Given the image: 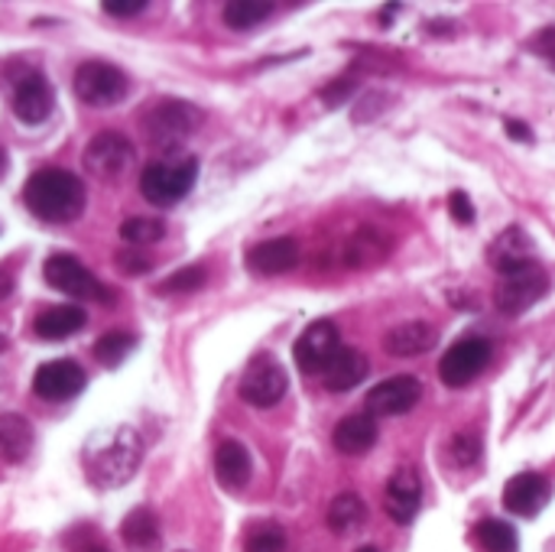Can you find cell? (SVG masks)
I'll return each mask as SVG.
<instances>
[{"mask_svg": "<svg viewBox=\"0 0 555 552\" xmlns=\"http://www.w3.org/2000/svg\"><path fill=\"white\" fill-rule=\"evenodd\" d=\"M85 198H88L85 182L68 169H39L23 185L26 208L49 224L75 221L85 211Z\"/></svg>", "mask_w": 555, "mask_h": 552, "instance_id": "cell-1", "label": "cell"}, {"mask_svg": "<svg viewBox=\"0 0 555 552\" xmlns=\"http://www.w3.org/2000/svg\"><path fill=\"white\" fill-rule=\"evenodd\" d=\"M143 462V442L133 429H117L85 452V475L94 488L127 485Z\"/></svg>", "mask_w": 555, "mask_h": 552, "instance_id": "cell-2", "label": "cell"}, {"mask_svg": "<svg viewBox=\"0 0 555 552\" xmlns=\"http://www.w3.org/2000/svg\"><path fill=\"white\" fill-rule=\"evenodd\" d=\"M198 124H202V111L195 104L169 98L146 111L143 133H146V143L156 153H163V159H172V153H179V146L198 130Z\"/></svg>", "mask_w": 555, "mask_h": 552, "instance_id": "cell-3", "label": "cell"}, {"mask_svg": "<svg viewBox=\"0 0 555 552\" xmlns=\"http://www.w3.org/2000/svg\"><path fill=\"white\" fill-rule=\"evenodd\" d=\"M198 179V159L195 156H176V159H156L140 172V192L156 208H172L182 202Z\"/></svg>", "mask_w": 555, "mask_h": 552, "instance_id": "cell-4", "label": "cell"}, {"mask_svg": "<svg viewBox=\"0 0 555 552\" xmlns=\"http://www.w3.org/2000/svg\"><path fill=\"white\" fill-rule=\"evenodd\" d=\"M81 163H85V172H91L94 179L117 182V179H124V176L133 169L137 150H133V143H130L124 133H117V130H101V133H94V137L88 140Z\"/></svg>", "mask_w": 555, "mask_h": 552, "instance_id": "cell-5", "label": "cell"}, {"mask_svg": "<svg viewBox=\"0 0 555 552\" xmlns=\"http://www.w3.org/2000/svg\"><path fill=\"white\" fill-rule=\"evenodd\" d=\"M72 88L78 94L81 104L88 107H114L127 98V75L111 65V62H85L75 68V78H72Z\"/></svg>", "mask_w": 555, "mask_h": 552, "instance_id": "cell-6", "label": "cell"}, {"mask_svg": "<svg viewBox=\"0 0 555 552\" xmlns=\"http://www.w3.org/2000/svg\"><path fill=\"white\" fill-rule=\"evenodd\" d=\"M550 293V277L543 267L527 264L520 270L501 273L498 286H494V303L504 316H524L527 309H533L543 296Z\"/></svg>", "mask_w": 555, "mask_h": 552, "instance_id": "cell-7", "label": "cell"}, {"mask_svg": "<svg viewBox=\"0 0 555 552\" xmlns=\"http://www.w3.org/2000/svg\"><path fill=\"white\" fill-rule=\"evenodd\" d=\"M42 277L52 290H59L72 299H107V306L114 299V293L81 260H75L68 254H52L42 264Z\"/></svg>", "mask_w": 555, "mask_h": 552, "instance_id": "cell-8", "label": "cell"}, {"mask_svg": "<svg viewBox=\"0 0 555 552\" xmlns=\"http://www.w3.org/2000/svg\"><path fill=\"white\" fill-rule=\"evenodd\" d=\"M286 387H289V377H286L283 364L276 358H270V355H257L247 364L237 390H241V400L244 403L267 410V407H276L286 397Z\"/></svg>", "mask_w": 555, "mask_h": 552, "instance_id": "cell-9", "label": "cell"}, {"mask_svg": "<svg viewBox=\"0 0 555 552\" xmlns=\"http://www.w3.org/2000/svg\"><path fill=\"white\" fill-rule=\"evenodd\" d=\"M488 361H491V342L465 338L446 351V358L439 361V377L449 387H465L488 368Z\"/></svg>", "mask_w": 555, "mask_h": 552, "instance_id": "cell-10", "label": "cell"}, {"mask_svg": "<svg viewBox=\"0 0 555 552\" xmlns=\"http://www.w3.org/2000/svg\"><path fill=\"white\" fill-rule=\"evenodd\" d=\"M338 348H341V342H338L335 322L319 319V322H312V325L296 338L293 355H296V364H299L302 374H322V371L328 368V361L335 358Z\"/></svg>", "mask_w": 555, "mask_h": 552, "instance_id": "cell-11", "label": "cell"}, {"mask_svg": "<svg viewBox=\"0 0 555 552\" xmlns=\"http://www.w3.org/2000/svg\"><path fill=\"white\" fill-rule=\"evenodd\" d=\"M420 397H423V384L413 374H397V377L380 381L367 394L364 407H367V416H403L420 403Z\"/></svg>", "mask_w": 555, "mask_h": 552, "instance_id": "cell-12", "label": "cell"}, {"mask_svg": "<svg viewBox=\"0 0 555 552\" xmlns=\"http://www.w3.org/2000/svg\"><path fill=\"white\" fill-rule=\"evenodd\" d=\"M88 384L81 364L68 361V358H59V361H49L36 371L33 377V390L36 397L42 400H52V403H62V400H72L75 394H81Z\"/></svg>", "mask_w": 555, "mask_h": 552, "instance_id": "cell-13", "label": "cell"}, {"mask_svg": "<svg viewBox=\"0 0 555 552\" xmlns=\"http://www.w3.org/2000/svg\"><path fill=\"white\" fill-rule=\"evenodd\" d=\"M550 498H553V485L540 472H520L504 488V508L517 517H537L550 504Z\"/></svg>", "mask_w": 555, "mask_h": 552, "instance_id": "cell-14", "label": "cell"}, {"mask_svg": "<svg viewBox=\"0 0 555 552\" xmlns=\"http://www.w3.org/2000/svg\"><path fill=\"white\" fill-rule=\"evenodd\" d=\"M423 504V485L420 475L413 468H397L387 482L384 491V508L390 514L393 524H413V517L420 514Z\"/></svg>", "mask_w": 555, "mask_h": 552, "instance_id": "cell-15", "label": "cell"}, {"mask_svg": "<svg viewBox=\"0 0 555 552\" xmlns=\"http://www.w3.org/2000/svg\"><path fill=\"white\" fill-rule=\"evenodd\" d=\"M52 107H55L52 85L39 72H33L23 81H16V88H13V114L23 124H42L52 114Z\"/></svg>", "mask_w": 555, "mask_h": 552, "instance_id": "cell-16", "label": "cell"}, {"mask_svg": "<svg viewBox=\"0 0 555 552\" xmlns=\"http://www.w3.org/2000/svg\"><path fill=\"white\" fill-rule=\"evenodd\" d=\"M299 264V244L293 238H273L247 251V270L257 277H280L296 270Z\"/></svg>", "mask_w": 555, "mask_h": 552, "instance_id": "cell-17", "label": "cell"}, {"mask_svg": "<svg viewBox=\"0 0 555 552\" xmlns=\"http://www.w3.org/2000/svg\"><path fill=\"white\" fill-rule=\"evenodd\" d=\"M488 260L498 273H511L520 270L527 264H533V241L520 224H511L507 231H501L491 247H488Z\"/></svg>", "mask_w": 555, "mask_h": 552, "instance_id": "cell-18", "label": "cell"}, {"mask_svg": "<svg viewBox=\"0 0 555 552\" xmlns=\"http://www.w3.org/2000/svg\"><path fill=\"white\" fill-rule=\"evenodd\" d=\"M439 342V329L429 322H403L397 329H390L384 335V351L390 358H416L426 355L429 348H436Z\"/></svg>", "mask_w": 555, "mask_h": 552, "instance_id": "cell-19", "label": "cell"}, {"mask_svg": "<svg viewBox=\"0 0 555 552\" xmlns=\"http://www.w3.org/2000/svg\"><path fill=\"white\" fill-rule=\"evenodd\" d=\"M364 377H367V358H364V351L345 348V345L335 351V358H332L328 368L322 371V384H325L332 394L354 390Z\"/></svg>", "mask_w": 555, "mask_h": 552, "instance_id": "cell-20", "label": "cell"}, {"mask_svg": "<svg viewBox=\"0 0 555 552\" xmlns=\"http://www.w3.org/2000/svg\"><path fill=\"white\" fill-rule=\"evenodd\" d=\"M250 452L237 442V439H224L215 452V478L221 482V488L228 491H244L250 482Z\"/></svg>", "mask_w": 555, "mask_h": 552, "instance_id": "cell-21", "label": "cell"}, {"mask_svg": "<svg viewBox=\"0 0 555 552\" xmlns=\"http://www.w3.org/2000/svg\"><path fill=\"white\" fill-rule=\"evenodd\" d=\"M85 322H88V312L81 306H72L68 303V306H52V309L39 312L36 322H33V329H36V335L42 342H65L75 332H81Z\"/></svg>", "mask_w": 555, "mask_h": 552, "instance_id": "cell-22", "label": "cell"}, {"mask_svg": "<svg viewBox=\"0 0 555 552\" xmlns=\"http://www.w3.org/2000/svg\"><path fill=\"white\" fill-rule=\"evenodd\" d=\"M332 442L341 455H364L367 449H374L377 442V423L374 416L367 413H354V416H345L335 433H332Z\"/></svg>", "mask_w": 555, "mask_h": 552, "instance_id": "cell-23", "label": "cell"}, {"mask_svg": "<svg viewBox=\"0 0 555 552\" xmlns=\"http://www.w3.org/2000/svg\"><path fill=\"white\" fill-rule=\"evenodd\" d=\"M120 540L130 552H156L163 537H159V521L150 508H133L124 524H120Z\"/></svg>", "mask_w": 555, "mask_h": 552, "instance_id": "cell-24", "label": "cell"}, {"mask_svg": "<svg viewBox=\"0 0 555 552\" xmlns=\"http://www.w3.org/2000/svg\"><path fill=\"white\" fill-rule=\"evenodd\" d=\"M33 446H36L33 423L20 413H3L0 416V459L16 465V462L29 459Z\"/></svg>", "mask_w": 555, "mask_h": 552, "instance_id": "cell-25", "label": "cell"}, {"mask_svg": "<svg viewBox=\"0 0 555 552\" xmlns=\"http://www.w3.org/2000/svg\"><path fill=\"white\" fill-rule=\"evenodd\" d=\"M387 251H390V241L377 231V228H371V224H364L348 244H345V264L348 267H374V264H380L384 257H387Z\"/></svg>", "mask_w": 555, "mask_h": 552, "instance_id": "cell-26", "label": "cell"}, {"mask_svg": "<svg viewBox=\"0 0 555 552\" xmlns=\"http://www.w3.org/2000/svg\"><path fill=\"white\" fill-rule=\"evenodd\" d=\"M364 517H367V504H364L354 491L338 495V498L328 504V514H325V521H328V527H332L335 534H354V530L364 524Z\"/></svg>", "mask_w": 555, "mask_h": 552, "instance_id": "cell-27", "label": "cell"}, {"mask_svg": "<svg viewBox=\"0 0 555 552\" xmlns=\"http://www.w3.org/2000/svg\"><path fill=\"white\" fill-rule=\"evenodd\" d=\"M137 348V335H130V332H120V329H114V332H107V335H101L98 342H94V358H98V364L101 368H120L124 361H127V355Z\"/></svg>", "mask_w": 555, "mask_h": 552, "instance_id": "cell-28", "label": "cell"}, {"mask_svg": "<svg viewBox=\"0 0 555 552\" xmlns=\"http://www.w3.org/2000/svg\"><path fill=\"white\" fill-rule=\"evenodd\" d=\"M475 540L485 552H517L520 550V537L511 524L504 521H481L475 527Z\"/></svg>", "mask_w": 555, "mask_h": 552, "instance_id": "cell-29", "label": "cell"}, {"mask_svg": "<svg viewBox=\"0 0 555 552\" xmlns=\"http://www.w3.org/2000/svg\"><path fill=\"white\" fill-rule=\"evenodd\" d=\"M270 16H273V3H263V0H231V3H224V23L231 29H254Z\"/></svg>", "mask_w": 555, "mask_h": 552, "instance_id": "cell-30", "label": "cell"}, {"mask_svg": "<svg viewBox=\"0 0 555 552\" xmlns=\"http://www.w3.org/2000/svg\"><path fill=\"white\" fill-rule=\"evenodd\" d=\"M163 234H166V224H163L159 218H143V215H137V218H127V221L120 224V241L130 244V247L156 244Z\"/></svg>", "mask_w": 555, "mask_h": 552, "instance_id": "cell-31", "label": "cell"}, {"mask_svg": "<svg viewBox=\"0 0 555 552\" xmlns=\"http://www.w3.org/2000/svg\"><path fill=\"white\" fill-rule=\"evenodd\" d=\"M446 455H449V462H452L455 468H472V465H478V459H481V436H478L475 429L455 433V436L449 439V446H446Z\"/></svg>", "mask_w": 555, "mask_h": 552, "instance_id": "cell-32", "label": "cell"}, {"mask_svg": "<svg viewBox=\"0 0 555 552\" xmlns=\"http://www.w3.org/2000/svg\"><path fill=\"white\" fill-rule=\"evenodd\" d=\"M244 552H286V530L280 524H254L244 537Z\"/></svg>", "mask_w": 555, "mask_h": 552, "instance_id": "cell-33", "label": "cell"}, {"mask_svg": "<svg viewBox=\"0 0 555 552\" xmlns=\"http://www.w3.org/2000/svg\"><path fill=\"white\" fill-rule=\"evenodd\" d=\"M205 280H208L205 267H182V270L169 273V277H166L163 283H156V293H159V296H176V293H195V290H202V286H205Z\"/></svg>", "mask_w": 555, "mask_h": 552, "instance_id": "cell-34", "label": "cell"}, {"mask_svg": "<svg viewBox=\"0 0 555 552\" xmlns=\"http://www.w3.org/2000/svg\"><path fill=\"white\" fill-rule=\"evenodd\" d=\"M354 88H358V78H354V75H345V78H338V81H332V85L322 88V101H325L328 107H338V104H345V101L351 98Z\"/></svg>", "mask_w": 555, "mask_h": 552, "instance_id": "cell-35", "label": "cell"}, {"mask_svg": "<svg viewBox=\"0 0 555 552\" xmlns=\"http://www.w3.org/2000/svg\"><path fill=\"white\" fill-rule=\"evenodd\" d=\"M114 267L120 273H127V277H140V273H146L153 267V260L150 257H140V251H120L114 257Z\"/></svg>", "mask_w": 555, "mask_h": 552, "instance_id": "cell-36", "label": "cell"}, {"mask_svg": "<svg viewBox=\"0 0 555 552\" xmlns=\"http://www.w3.org/2000/svg\"><path fill=\"white\" fill-rule=\"evenodd\" d=\"M101 10L107 16H117V20H127V16H140L146 10V0H104Z\"/></svg>", "mask_w": 555, "mask_h": 552, "instance_id": "cell-37", "label": "cell"}, {"mask_svg": "<svg viewBox=\"0 0 555 552\" xmlns=\"http://www.w3.org/2000/svg\"><path fill=\"white\" fill-rule=\"evenodd\" d=\"M449 211L459 224H472L475 221V205L468 198V192H452L449 195Z\"/></svg>", "mask_w": 555, "mask_h": 552, "instance_id": "cell-38", "label": "cell"}, {"mask_svg": "<svg viewBox=\"0 0 555 552\" xmlns=\"http://www.w3.org/2000/svg\"><path fill=\"white\" fill-rule=\"evenodd\" d=\"M530 49H533L537 55H543V59H546V62L555 68V26L540 29V33L530 39Z\"/></svg>", "mask_w": 555, "mask_h": 552, "instance_id": "cell-39", "label": "cell"}, {"mask_svg": "<svg viewBox=\"0 0 555 552\" xmlns=\"http://www.w3.org/2000/svg\"><path fill=\"white\" fill-rule=\"evenodd\" d=\"M507 133L514 140H520V143H533V130L527 124H520V120H507Z\"/></svg>", "mask_w": 555, "mask_h": 552, "instance_id": "cell-40", "label": "cell"}, {"mask_svg": "<svg viewBox=\"0 0 555 552\" xmlns=\"http://www.w3.org/2000/svg\"><path fill=\"white\" fill-rule=\"evenodd\" d=\"M10 290H13V277L0 273V299H3V296H10Z\"/></svg>", "mask_w": 555, "mask_h": 552, "instance_id": "cell-41", "label": "cell"}, {"mask_svg": "<svg viewBox=\"0 0 555 552\" xmlns=\"http://www.w3.org/2000/svg\"><path fill=\"white\" fill-rule=\"evenodd\" d=\"M7 169H10V156H7V150L0 146V179L7 176Z\"/></svg>", "mask_w": 555, "mask_h": 552, "instance_id": "cell-42", "label": "cell"}, {"mask_svg": "<svg viewBox=\"0 0 555 552\" xmlns=\"http://www.w3.org/2000/svg\"><path fill=\"white\" fill-rule=\"evenodd\" d=\"M358 552H377V550H374V547H361V550H358Z\"/></svg>", "mask_w": 555, "mask_h": 552, "instance_id": "cell-43", "label": "cell"}, {"mask_svg": "<svg viewBox=\"0 0 555 552\" xmlns=\"http://www.w3.org/2000/svg\"><path fill=\"white\" fill-rule=\"evenodd\" d=\"M3 348H7V342H3V338H0V351H3Z\"/></svg>", "mask_w": 555, "mask_h": 552, "instance_id": "cell-44", "label": "cell"}]
</instances>
